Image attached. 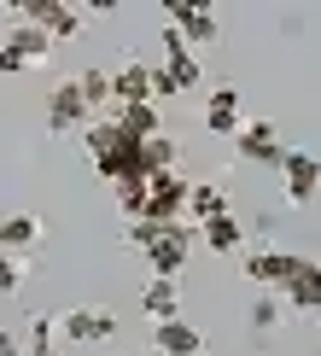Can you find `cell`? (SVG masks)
I'll list each match as a JSON object with an SVG mask.
<instances>
[{"label":"cell","instance_id":"cell-1","mask_svg":"<svg viewBox=\"0 0 321 356\" xmlns=\"http://www.w3.org/2000/svg\"><path fill=\"white\" fill-rule=\"evenodd\" d=\"M82 146H88L94 170L106 175L111 187H117V181H146V170H140V140H129L111 117H94V123L82 129Z\"/></svg>","mask_w":321,"mask_h":356},{"label":"cell","instance_id":"cell-2","mask_svg":"<svg viewBox=\"0 0 321 356\" xmlns=\"http://www.w3.org/2000/svg\"><path fill=\"white\" fill-rule=\"evenodd\" d=\"M193 240H199V228L193 222H164L158 228L152 222V240H146V269H152V280H175L187 269V257H193Z\"/></svg>","mask_w":321,"mask_h":356},{"label":"cell","instance_id":"cell-3","mask_svg":"<svg viewBox=\"0 0 321 356\" xmlns=\"http://www.w3.org/2000/svg\"><path fill=\"white\" fill-rule=\"evenodd\" d=\"M187 187L193 181H181L175 170H164V175H146V211H140V222H187Z\"/></svg>","mask_w":321,"mask_h":356},{"label":"cell","instance_id":"cell-4","mask_svg":"<svg viewBox=\"0 0 321 356\" xmlns=\"http://www.w3.org/2000/svg\"><path fill=\"white\" fill-rule=\"evenodd\" d=\"M274 298L286 309H298V316H321V263L315 257H292V269H286Z\"/></svg>","mask_w":321,"mask_h":356},{"label":"cell","instance_id":"cell-5","mask_svg":"<svg viewBox=\"0 0 321 356\" xmlns=\"http://www.w3.org/2000/svg\"><path fill=\"white\" fill-rule=\"evenodd\" d=\"M233 158H240V164H263V170H281V158H286V140L274 135V123H263V117H252V123H240V135H233Z\"/></svg>","mask_w":321,"mask_h":356},{"label":"cell","instance_id":"cell-6","mask_svg":"<svg viewBox=\"0 0 321 356\" xmlns=\"http://www.w3.org/2000/svg\"><path fill=\"white\" fill-rule=\"evenodd\" d=\"M315 187H321V158L304 152V146H286V158H281V193H286V204H310Z\"/></svg>","mask_w":321,"mask_h":356},{"label":"cell","instance_id":"cell-7","mask_svg":"<svg viewBox=\"0 0 321 356\" xmlns=\"http://www.w3.org/2000/svg\"><path fill=\"white\" fill-rule=\"evenodd\" d=\"M18 18H24V24H35V29H47L53 41H70V35L82 29V12H76V6H65V0H24Z\"/></svg>","mask_w":321,"mask_h":356},{"label":"cell","instance_id":"cell-8","mask_svg":"<svg viewBox=\"0 0 321 356\" xmlns=\"http://www.w3.org/2000/svg\"><path fill=\"white\" fill-rule=\"evenodd\" d=\"M58 333L70 345H106V339H117V316L111 309H65L58 316Z\"/></svg>","mask_w":321,"mask_h":356},{"label":"cell","instance_id":"cell-9","mask_svg":"<svg viewBox=\"0 0 321 356\" xmlns=\"http://www.w3.org/2000/svg\"><path fill=\"white\" fill-rule=\"evenodd\" d=\"M88 123H94V111H88L82 88L76 82H58L53 94H47V129H53V135H65V129H88Z\"/></svg>","mask_w":321,"mask_h":356},{"label":"cell","instance_id":"cell-10","mask_svg":"<svg viewBox=\"0 0 321 356\" xmlns=\"http://www.w3.org/2000/svg\"><path fill=\"white\" fill-rule=\"evenodd\" d=\"M164 76L175 82V94H193V88L204 82V65H199V53L187 47L175 29H164Z\"/></svg>","mask_w":321,"mask_h":356},{"label":"cell","instance_id":"cell-11","mask_svg":"<svg viewBox=\"0 0 321 356\" xmlns=\"http://www.w3.org/2000/svg\"><path fill=\"white\" fill-rule=\"evenodd\" d=\"M152 99V65L146 58H123L111 70V106H146Z\"/></svg>","mask_w":321,"mask_h":356},{"label":"cell","instance_id":"cell-12","mask_svg":"<svg viewBox=\"0 0 321 356\" xmlns=\"http://www.w3.org/2000/svg\"><path fill=\"white\" fill-rule=\"evenodd\" d=\"M164 12H170V29H175L181 41H187V47H211V41H216V18H211L204 6H187V0H170Z\"/></svg>","mask_w":321,"mask_h":356},{"label":"cell","instance_id":"cell-13","mask_svg":"<svg viewBox=\"0 0 321 356\" xmlns=\"http://www.w3.org/2000/svg\"><path fill=\"white\" fill-rule=\"evenodd\" d=\"M240 88H211V99H204V129H211V135H222V140H233L240 135Z\"/></svg>","mask_w":321,"mask_h":356},{"label":"cell","instance_id":"cell-14","mask_svg":"<svg viewBox=\"0 0 321 356\" xmlns=\"http://www.w3.org/2000/svg\"><path fill=\"white\" fill-rule=\"evenodd\" d=\"M152 350H164V356H204V333L187 316L158 321V327H152Z\"/></svg>","mask_w":321,"mask_h":356},{"label":"cell","instance_id":"cell-15","mask_svg":"<svg viewBox=\"0 0 321 356\" xmlns=\"http://www.w3.org/2000/svg\"><path fill=\"white\" fill-rule=\"evenodd\" d=\"M240 269H245V280H257L263 292H281V280H286V269H292V251H245L240 257Z\"/></svg>","mask_w":321,"mask_h":356},{"label":"cell","instance_id":"cell-16","mask_svg":"<svg viewBox=\"0 0 321 356\" xmlns=\"http://www.w3.org/2000/svg\"><path fill=\"white\" fill-rule=\"evenodd\" d=\"M199 240L211 245L216 257H240V251H245V228H240V216H233V211H222V216H211L199 228Z\"/></svg>","mask_w":321,"mask_h":356},{"label":"cell","instance_id":"cell-17","mask_svg":"<svg viewBox=\"0 0 321 356\" xmlns=\"http://www.w3.org/2000/svg\"><path fill=\"white\" fill-rule=\"evenodd\" d=\"M0 47L18 58V65H41V58L53 53V35H47V29H35V24H18L6 41H0Z\"/></svg>","mask_w":321,"mask_h":356},{"label":"cell","instance_id":"cell-18","mask_svg":"<svg viewBox=\"0 0 321 356\" xmlns=\"http://www.w3.org/2000/svg\"><path fill=\"white\" fill-rule=\"evenodd\" d=\"M111 123L123 129L129 140H152V135H164V117H158L152 99H146V106H117V111H111Z\"/></svg>","mask_w":321,"mask_h":356},{"label":"cell","instance_id":"cell-19","mask_svg":"<svg viewBox=\"0 0 321 356\" xmlns=\"http://www.w3.org/2000/svg\"><path fill=\"white\" fill-rule=\"evenodd\" d=\"M140 309L152 316V327L158 321H175L181 316V286H175V280H146L140 286Z\"/></svg>","mask_w":321,"mask_h":356},{"label":"cell","instance_id":"cell-20","mask_svg":"<svg viewBox=\"0 0 321 356\" xmlns=\"http://www.w3.org/2000/svg\"><path fill=\"white\" fill-rule=\"evenodd\" d=\"M222 211H233V204H228V193L216 181H193L187 187V216H193V228H204V222L222 216Z\"/></svg>","mask_w":321,"mask_h":356},{"label":"cell","instance_id":"cell-21","mask_svg":"<svg viewBox=\"0 0 321 356\" xmlns=\"http://www.w3.org/2000/svg\"><path fill=\"white\" fill-rule=\"evenodd\" d=\"M41 240V222L35 216H0V251H29V245H35Z\"/></svg>","mask_w":321,"mask_h":356},{"label":"cell","instance_id":"cell-22","mask_svg":"<svg viewBox=\"0 0 321 356\" xmlns=\"http://www.w3.org/2000/svg\"><path fill=\"white\" fill-rule=\"evenodd\" d=\"M140 170H146V175H164V170H175V140H170V135L140 140Z\"/></svg>","mask_w":321,"mask_h":356},{"label":"cell","instance_id":"cell-23","mask_svg":"<svg viewBox=\"0 0 321 356\" xmlns=\"http://www.w3.org/2000/svg\"><path fill=\"white\" fill-rule=\"evenodd\" d=\"M76 88H82V99H88V111H94V117L111 106V70H82Z\"/></svg>","mask_w":321,"mask_h":356},{"label":"cell","instance_id":"cell-24","mask_svg":"<svg viewBox=\"0 0 321 356\" xmlns=\"http://www.w3.org/2000/svg\"><path fill=\"white\" fill-rule=\"evenodd\" d=\"M24 356H53V321H47V316H29V333H24Z\"/></svg>","mask_w":321,"mask_h":356},{"label":"cell","instance_id":"cell-25","mask_svg":"<svg viewBox=\"0 0 321 356\" xmlns=\"http://www.w3.org/2000/svg\"><path fill=\"white\" fill-rule=\"evenodd\" d=\"M117 211H123L129 222H140V211H146V181H117Z\"/></svg>","mask_w":321,"mask_h":356},{"label":"cell","instance_id":"cell-26","mask_svg":"<svg viewBox=\"0 0 321 356\" xmlns=\"http://www.w3.org/2000/svg\"><path fill=\"white\" fill-rule=\"evenodd\" d=\"M274 321H281V298H274V292H263V298H252V327H257V333H269Z\"/></svg>","mask_w":321,"mask_h":356},{"label":"cell","instance_id":"cell-27","mask_svg":"<svg viewBox=\"0 0 321 356\" xmlns=\"http://www.w3.org/2000/svg\"><path fill=\"white\" fill-rule=\"evenodd\" d=\"M18 280H24V263L12 257V251H0V298H12V292H18Z\"/></svg>","mask_w":321,"mask_h":356},{"label":"cell","instance_id":"cell-28","mask_svg":"<svg viewBox=\"0 0 321 356\" xmlns=\"http://www.w3.org/2000/svg\"><path fill=\"white\" fill-rule=\"evenodd\" d=\"M175 94V82L164 76V65H152V106H158V99H170Z\"/></svg>","mask_w":321,"mask_h":356},{"label":"cell","instance_id":"cell-29","mask_svg":"<svg viewBox=\"0 0 321 356\" xmlns=\"http://www.w3.org/2000/svg\"><path fill=\"white\" fill-rule=\"evenodd\" d=\"M0 356H24V339L18 333H0Z\"/></svg>","mask_w":321,"mask_h":356},{"label":"cell","instance_id":"cell-30","mask_svg":"<svg viewBox=\"0 0 321 356\" xmlns=\"http://www.w3.org/2000/svg\"><path fill=\"white\" fill-rule=\"evenodd\" d=\"M12 70H24V65H18V58H12L6 47H0V76H12Z\"/></svg>","mask_w":321,"mask_h":356}]
</instances>
